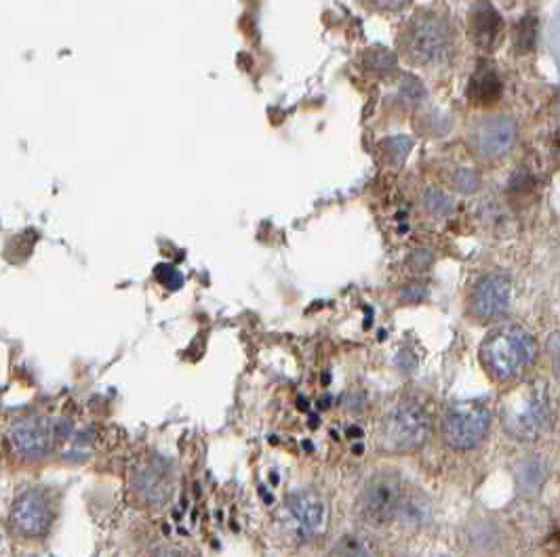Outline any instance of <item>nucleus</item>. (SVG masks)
I'll use <instances>...</instances> for the list:
<instances>
[{
    "label": "nucleus",
    "mask_w": 560,
    "mask_h": 557,
    "mask_svg": "<svg viewBox=\"0 0 560 557\" xmlns=\"http://www.w3.org/2000/svg\"><path fill=\"white\" fill-rule=\"evenodd\" d=\"M451 36L447 26L434 15H419L407 28L405 49L409 59L422 66L436 64L449 53Z\"/></svg>",
    "instance_id": "nucleus-6"
},
{
    "label": "nucleus",
    "mask_w": 560,
    "mask_h": 557,
    "mask_svg": "<svg viewBox=\"0 0 560 557\" xmlns=\"http://www.w3.org/2000/svg\"><path fill=\"white\" fill-rule=\"evenodd\" d=\"M552 423V404L546 385L529 383L506 398L502 406V427L518 442H535Z\"/></svg>",
    "instance_id": "nucleus-3"
},
{
    "label": "nucleus",
    "mask_w": 560,
    "mask_h": 557,
    "mask_svg": "<svg viewBox=\"0 0 560 557\" xmlns=\"http://www.w3.org/2000/svg\"><path fill=\"white\" fill-rule=\"evenodd\" d=\"M369 3L377 9H384V11H398L407 5V0H369Z\"/></svg>",
    "instance_id": "nucleus-18"
},
{
    "label": "nucleus",
    "mask_w": 560,
    "mask_h": 557,
    "mask_svg": "<svg viewBox=\"0 0 560 557\" xmlns=\"http://www.w3.org/2000/svg\"><path fill=\"white\" fill-rule=\"evenodd\" d=\"M516 122L510 116H485L470 129V148L476 156L495 160L506 156L516 143Z\"/></svg>",
    "instance_id": "nucleus-8"
},
{
    "label": "nucleus",
    "mask_w": 560,
    "mask_h": 557,
    "mask_svg": "<svg viewBox=\"0 0 560 557\" xmlns=\"http://www.w3.org/2000/svg\"><path fill=\"white\" fill-rule=\"evenodd\" d=\"M400 499H403V488L398 473L379 471L365 484L360 494V509L371 522L384 524L396 518Z\"/></svg>",
    "instance_id": "nucleus-9"
},
{
    "label": "nucleus",
    "mask_w": 560,
    "mask_h": 557,
    "mask_svg": "<svg viewBox=\"0 0 560 557\" xmlns=\"http://www.w3.org/2000/svg\"><path fill=\"white\" fill-rule=\"evenodd\" d=\"M329 557H377V549L367 536L348 534L335 543Z\"/></svg>",
    "instance_id": "nucleus-17"
},
{
    "label": "nucleus",
    "mask_w": 560,
    "mask_h": 557,
    "mask_svg": "<svg viewBox=\"0 0 560 557\" xmlns=\"http://www.w3.org/2000/svg\"><path fill=\"white\" fill-rule=\"evenodd\" d=\"M491 429V412L485 404L466 400L455 402L445 412L440 423V436L443 442L457 452H468L485 442Z\"/></svg>",
    "instance_id": "nucleus-4"
},
{
    "label": "nucleus",
    "mask_w": 560,
    "mask_h": 557,
    "mask_svg": "<svg viewBox=\"0 0 560 557\" xmlns=\"http://www.w3.org/2000/svg\"><path fill=\"white\" fill-rule=\"evenodd\" d=\"M499 30H502V19L499 13L483 0V3H476V7L470 13V36L478 47H491Z\"/></svg>",
    "instance_id": "nucleus-12"
},
{
    "label": "nucleus",
    "mask_w": 560,
    "mask_h": 557,
    "mask_svg": "<svg viewBox=\"0 0 560 557\" xmlns=\"http://www.w3.org/2000/svg\"><path fill=\"white\" fill-rule=\"evenodd\" d=\"M137 490L148 503H163L169 497V476L158 465H146L137 476Z\"/></svg>",
    "instance_id": "nucleus-13"
},
{
    "label": "nucleus",
    "mask_w": 560,
    "mask_h": 557,
    "mask_svg": "<svg viewBox=\"0 0 560 557\" xmlns=\"http://www.w3.org/2000/svg\"><path fill=\"white\" fill-rule=\"evenodd\" d=\"M514 478H516V486H518L520 494H527V497H531V494H537L546 482L544 461L539 457H527L525 461H520L516 465Z\"/></svg>",
    "instance_id": "nucleus-14"
},
{
    "label": "nucleus",
    "mask_w": 560,
    "mask_h": 557,
    "mask_svg": "<svg viewBox=\"0 0 560 557\" xmlns=\"http://www.w3.org/2000/svg\"><path fill=\"white\" fill-rule=\"evenodd\" d=\"M512 299V282L502 272H489L480 276L468 297L470 316L478 322H497L504 318Z\"/></svg>",
    "instance_id": "nucleus-7"
},
{
    "label": "nucleus",
    "mask_w": 560,
    "mask_h": 557,
    "mask_svg": "<svg viewBox=\"0 0 560 557\" xmlns=\"http://www.w3.org/2000/svg\"><path fill=\"white\" fill-rule=\"evenodd\" d=\"M499 91H502L499 76L491 68H483L474 74L472 85H470V95L474 97V101L491 103L499 97Z\"/></svg>",
    "instance_id": "nucleus-16"
},
{
    "label": "nucleus",
    "mask_w": 560,
    "mask_h": 557,
    "mask_svg": "<svg viewBox=\"0 0 560 557\" xmlns=\"http://www.w3.org/2000/svg\"><path fill=\"white\" fill-rule=\"evenodd\" d=\"M57 440V425L49 419L24 421L11 429V444L17 455L40 459L49 455Z\"/></svg>",
    "instance_id": "nucleus-11"
},
{
    "label": "nucleus",
    "mask_w": 560,
    "mask_h": 557,
    "mask_svg": "<svg viewBox=\"0 0 560 557\" xmlns=\"http://www.w3.org/2000/svg\"><path fill=\"white\" fill-rule=\"evenodd\" d=\"M150 557H184V555L179 553V551H175V549H165V551H158V553H154Z\"/></svg>",
    "instance_id": "nucleus-19"
},
{
    "label": "nucleus",
    "mask_w": 560,
    "mask_h": 557,
    "mask_svg": "<svg viewBox=\"0 0 560 557\" xmlns=\"http://www.w3.org/2000/svg\"><path fill=\"white\" fill-rule=\"evenodd\" d=\"M535 358V337L520 324L497 326L480 345V362L493 379L504 383L523 379L533 368Z\"/></svg>",
    "instance_id": "nucleus-1"
},
{
    "label": "nucleus",
    "mask_w": 560,
    "mask_h": 557,
    "mask_svg": "<svg viewBox=\"0 0 560 557\" xmlns=\"http://www.w3.org/2000/svg\"><path fill=\"white\" fill-rule=\"evenodd\" d=\"M396 515L403 518L407 526H424L430 520V503L422 492H411L407 499H400Z\"/></svg>",
    "instance_id": "nucleus-15"
},
{
    "label": "nucleus",
    "mask_w": 560,
    "mask_h": 557,
    "mask_svg": "<svg viewBox=\"0 0 560 557\" xmlns=\"http://www.w3.org/2000/svg\"><path fill=\"white\" fill-rule=\"evenodd\" d=\"M11 520L15 530L22 536H28V539L45 536L53 524V507L49 497L40 490L22 494L13 505Z\"/></svg>",
    "instance_id": "nucleus-10"
},
{
    "label": "nucleus",
    "mask_w": 560,
    "mask_h": 557,
    "mask_svg": "<svg viewBox=\"0 0 560 557\" xmlns=\"http://www.w3.org/2000/svg\"><path fill=\"white\" fill-rule=\"evenodd\" d=\"M432 436V417L415 400L396 402L379 423L377 448L386 455H411L422 450Z\"/></svg>",
    "instance_id": "nucleus-2"
},
{
    "label": "nucleus",
    "mask_w": 560,
    "mask_h": 557,
    "mask_svg": "<svg viewBox=\"0 0 560 557\" xmlns=\"http://www.w3.org/2000/svg\"><path fill=\"white\" fill-rule=\"evenodd\" d=\"M287 530L297 543H308L327 528L329 507L314 490H295L285 499Z\"/></svg>",
    "instance_id": "nucleus-5"
}]
</instances>
